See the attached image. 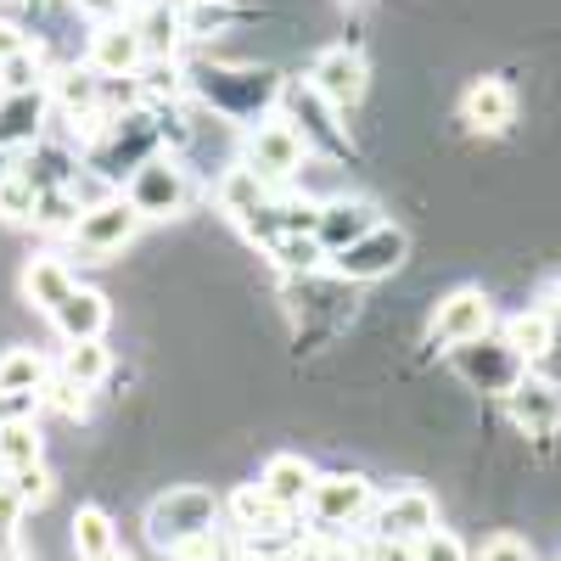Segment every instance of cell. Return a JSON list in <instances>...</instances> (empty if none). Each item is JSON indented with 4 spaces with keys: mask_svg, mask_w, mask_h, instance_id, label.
<instances>
[{
    "mask_svg": "<svg viewBox=\"0 0 561 561\" xmlns=\"http://www.w3.org/2000/svg\"><path fill=\"white\" fill-rule=\"evenodd\" d=\"M158 152H163V113L158 107H129V113H107L96 124V135L84 140V169L102 174L107 185H124Z\"/></svg>",
    "mask_w": 561,
    "mask_h": 561,
    "instance_id": "2",
    "label": "cell"
},
{
    "mask_svg": "<svg viewBox=\"0 0 561 561\" xmlns=\"http://www.w3.org/2000/svg\"><path fill=\"white\" fill-rule=\"evenodd\" d=\"M79 293V275L57 259V253H39V259H28V270H23V298L51 320L68 298Z\"/></svg>",
    "mask_w": 561,
    "mask_h": 561,
    "instance_id": "20",
    "label": "cell"
},
{
    "mask_svg": "<svg viewBox=\"0 0 561 561\" xmlns=\"http://www.w3.org/2000/svg\"><path fill=\"white\" fill-rule=\"evenodd\" d=\"M309 84L320 102H332L343 118L365 102V84H370V68L359 57V45H325V51L309 62Z\"/></svg>",
    "mask_w": 561,
    "mask_h": 561,
    "instance_id": "8",
    "label": "cell"
},
{
    "mask_svg": "<svg viewBox=\"0 0 561 561\" xmlns=\"http://www.w3.org/2000/svg\"><path fill=\"white\" fill-rule=\"evenodd\" d=\"M511 348H517L528 365H539L550 348H556V309H545V304H528L523 314H511L505 320V332H500Z\"/></svg>",
    "mask_w": 561,
    "mask_h": 561,
    "instance_id": "23",
    "label": "cell"
},
{
    "mask_svg": "<svg viewBox=\"0 0 561 561\" xmlns=\"http://www.w3.org/2000/svg\"><path fill=\"white\" fill-rule=\"evenodd\" d=\"M230 511H237L242 534H270V528H280V523H287V511H280V505H270V500L259 494V483H253V489H242L237 500H230Z\"/></svg>",
    "mask_w": 561,
    "mask_h": 561,
    "instance_id": "31",
    "label": "cell"
},
{
    "mask_svg": "<svg viewBox=\"0 0 561 561\" xmlns=\"http://www.w3.org/2000/svg\"><path fill=\"white\" fill-rule=\"evenodd\" d=\"M270 259H275L280 270H304V275H309V270L325 264V248H320L314 237H280V242L270 248Z\"/></svg>",
    "mask_w": 561,
    "mask_h": 561,
    "instance_id": "33",
    "label": "cell"
},
{
    "mask_svg": "<svg viewBox=\"0 0 561 561\" xmlns=\"http://www.w3.org/2000/svg\"><path fill=\"white\" fill-rule=\"evenodd\" d=\"M18 169H23V163H18L12 152H0V180H7V174H18Z\"/></svg>",
    "mask_w": 561,
    "mask_h": 561,
    "instance_id": "43",
    "label": "cell"
},
{
    "mask_svg": "<svg viewBox=\"0 0 561 561\" xmlns=\"http://www.w3.org/2000/svg\"><path fill=\"white\" fill-rule=\"evenodd\" d=\"M45 404H51V410H62V415H84V388H73L68 377H51V382H45V393H39Z\"/></svg>",
    "mask_w": 561,
    "mask_h": 561,
    "instance_id": "38",
    "label": "cell"
},
{
    "mask_svg": "<svg viewBox=\"0 0 561 561\" xmlns=\"http://www.w3.org/2000/svg\"><path fill=\"white\" fill-rule=\"evenodd\" d=\"M280 118H287V124L304 135V147L320 152L325 163H354V158H359V147L348 140L343 113H337L332 102H320L309 79H293L287 90H280Z\"/></svg>",
    "mask_w": 561,
    "mask_h": 561,
    "instance_id": "3",
    "label": "cell"
},
{
    "mask_svg": "<svg viewBox=\"0 0 561 561\" xmlns=\"http://www.w3.org/2000/svg\"><path fill=\"white\" fill-rule=\"evenodd\" d=\"M0 7H12V0H0Z\"/></svg>",
    "mask_w": 561,
    "mask_h": 561,
    "instance_id": "45",
    "label": "cell"
},
{
    "mask_svg": "<svg viewBox=\"0 0 561 561\" xmlns=\"http://www.w3.org/2000/svg\"><path fill=\"white\" fill-rule=\"evenodd\" d=\"M73 12L90 18V28H107V23H129V0H73Z\"/></svg>",
    "mask_w": 561,
    "mask_h": 561,
    "instance_id": "37",
    "label": "cell"
},
{
    "mask_svg": "<svg viewBox=\"0 0 561 561\" xmlns=\"http://www.w3.org/2000/svg\"><path fill=\"white\" fill-rule=\"evenodd\" d=\"M377 511V489H370L359 472H332V478H314L309 494V517L320 528H354L359 517Z\"/></svg>",
    "mask_w": 561,
    "mask_h": 561,
    "instance_id": "12",
    "label": "cell"
},
{
    "mask_svg": "<svg viewBox=\"0 0 561 561\" xmlns=\"http://www.w3.org/2000/svg\"><path fill=\"white\" fill-rule=\"evenodd\" d=\"M438 528V500L427 489H399L377 505V539L382 545H404L415 550L421 539H427Z\"/></svg>",
    "mask_w": 561,
    "mask_h": 561,
    "instance_id": "14",
    "label": "cell"
},
{
    "mask_svg": "<svg viewBox=\"0 0 561 561\" xmlns=\"http://www.w3.org/2000/svg\"><path fill=\"white\" fill-rule=\"evenodd\" d=\"M79 197L73 192H45L39 197V214H34V225L39 230H68V237H73V225H79Z\"/></svg>",
    "mask_w": 561,
    "mask_h": 561,
    "instance_id": "34",
    "label": "cell"
},
{
    "mask_svg": "<svg viewBox=\"0 0 561 561\" xmlns=\"http://www.w3.org/2000/svg\"><path fill=\"white\" fill-rule=\"evenodd\" d=\"M18 51H28L23 28H18V23H0V62H7V57H18Z\"/></svg>",
    "mask_w": 561,
    "mask_h": 561,
    "instance_id": "41",
    "label": "cell"
},
{
    "mask_svg": "<svg viewBox=\"0 0 561 561\" xmlns=\"http://www.w3.org/2000/svg\"><path fill=\"white\" fill-rule=\"evenodd\" d=\"M248 18H253V12H242L237 0H203V7L185 12V39H214V34L237 28V23H248Z\"/></svg>",
    "mask_w": 561,
    "mask_h": 561,
    "instance_id": "28",
    "label": "cell"
},
{
    "mask_svg": "<svg viewBox=\"0 0 561 561\" xmlns=\"http://www.w3.org/2000/svg\"><path fill=\"white\" fill-rule=\"evenodd\" d=\"M84 68H90V73H102V79H135L140 68H147V45H140L135 23H107V28H90Z\"/></svg>",
    "mask_w": 561,
    "mask_h": 561,
    "instance_id": "16",
    "label": "cell"
},
{
    "mask_svg": "<svg viewBox=\"0 0 561 561\" xmlns=\"http://www.w3.org/2000/svg\"><path fill=\"white\" fill-rule=\"evenodd\" d=\"M57 107H51V84L45 90H23V96H0V152L28 158L34 147H45Z\"/></svg>",
    "mask_w": 561,
    "mask_h": 561,
    "instance_id": "10",
    "label": "cell"
},
{
    "mask_svg": "<svg viewBox=\"0 0 561 561\" xmlns=\"http://www.w3.org/2000/svg\"><path fill=\"white\" fill-rule=\"evenodd\" d=\"M214 528H219V500L208 489H169L147 505V539L163 556H174L192 539H208Z\"/></svg>",
    "mask_w": 561,
    "mask_h": 561,
    "instance_id": "4",
    "label": "cell"
},
{
    "mask_svg": "<svg viewBox=\"0 0 561 561\" xmlns=\"http://www.w3.org/2000/svg\"><path fill=\"white\" fill-rule=\"evenodd\" d=\"M158 7H169L174 18H185V12H192V7H203V0H158Z\"/></svg>",
    "mask_w": 561,
    "mask_h": 561,
    "instance_id": "42",
    "label": "cell"
},
{
    "mask_svg": "<svg viewBox=\"0 0 561 561\" xmlns=\"http://www.w3.org/2000/svg\"><path fill=\"white\" fill-rule=\"evenodd\" d=\"M107 370H113V354H107V343H68L62 348V359H57V377H68L73 388H102L107 382Z\"/></svg>",
    "mask_w": 561,
    "mask_h": 561,
    "instance_id": "24",
    "label": "cell"
},
{
    "mask_svg": "<svg viewBox=\"0 0 561 561\" xmlns=\"http://www.w3.org/2000/svg\"><path fill=\"white\" fill-rule=\"evenodd\" d=\"M45 84H51V68H45V57L34 45L0 62V96H23V90H45Z\"/></svg>",
    "mask_w": 561,
    "mask_h": 561,
    "instance_id": "29",
    "label": "cell"
},
{
    "mask_svg": "<svg viewBox=\"0 0 561 561\" xmlns=\"http://www.w3.org/2000/svg\"><path fill=\"white\" fill-rule=\"evenodd\" d=\"M489 332H494V304H489V293H478V287L449 293V298L433 309V325H427V337L444 343V348L478 343V337H489Z\"/></svg>",
    "mask_w": 561,
    "mask_h": 561,
    "instance_id": "13",
    "label": "cell"
},
{
    "mask_svg": "<svg viewBox=\"0 0 561 561\" xmlns=\"http://www.w3.org/2000/svg\"><path fill=\"white\" fill-rule=\"evenodd\" d=\"M18 494H23V505H45L51 500V472L45 466H34V472H18V478H7Z\"/></svg>",
    "mask_w": 561,
    "mask_h": 561,
    "instance_id": "39",
    "label": "cell"
},
{
    "mask_svg": "<svg viewBox=\"0 0 561 561\" xmlns=\"http://www.w3.org/2000/svg\"><path fill=\"white\" fill-rule=\"evenodd\" d=\"M118 550V534H113V517L102 505H79L73 511V556L79 561H102Z\"/></svg>",
    "mask_w": 561,
    "mask_h": 561,
    "instance_id": "25",
    "label": "cell"
},
{
    "mask_svg": "<svg viewBox=\"0 0 561 561\" xmlns=\"http://www.w3.org/2000/svg\"><path fill=\"white\" fill-rule=\"evenodd\" d=\"M51 382V365L34 348H7L0 354V393H45Z\"/></svg>",
    "mask_w": 561,
    "mask_h": 561,
    "instance_id": "26",
    "label": "cell"
},
{
    "mask_svg": "<svg viewBox=\"0 0 561 561\" xmlns=\"http://www.w3.org/2000/svg\"><path fill=\"white\" fill-rule=\"evenodd\" d=\"M129 23H135L140 45H147V62H174V57H180V45H185V18H174L169 7L147 0V7H140Z\"/></svg>",
    "mask_w": 561,
    "mask_h": 561,
    "instance_id": "22",
    "label": "cell"
},
{
    "mask_svg": "<svg viewBox=\"0 0 561 561\" xmlns=\"http://www.w3.org/2000/svg\"><path fill=\"white\" fill-rule=\"evenodd\" d=\"M23 517H28L23 494L0 478V561H28L23 556Z\"/></svg>",
    "mask_w": 561,
    "mask_h": 561,
    "instance_id": "30",
    "label": "cell"
},
{
    "mask_svg": "<svg viewBox=\"0 0 561 561\" xmlns=\"http://www.w3.org/2000/svg\"><path fill=\"white\" fill-rule=\"evenodd\" d=\"M377 225H382L377 203H365V197H325L320 203V219H314V242L325 248V259H337L359 237H370Z\"/></svg>",
    "mask_w": 561,
    "mask_h": 561,
    "instance_id": "15",
    "label": "cell"
},
{
    "mask_svg": "<svg viewBox=\"0 0 561 561\" xmlns=\"http://www.w3.org/2000/svg\"><path fill=\"white\" fill-rule=\"evenodd\" d=\"M304 158H309V147H304V135H298L287 118H270V124L248 129V152H242V163H248L264 185L293 180V174L304 169Z\"/></svg>",
    "mask_w": 561,
    "mask_h": 561,
    "instance_id": "9",
    "label": "cell"
},
{
    "mask_svg": "<svg viewBox=\"0 0 561 561\" xmlns=\"http://www.w3.org/2000/svg\"><path fill=\"white\" fill-rule=\"evenodd\" d=\"M511 404V421L528 433V438H556L561 433V382H550V377H523V388L505 399Z\"/></svg>",
    "mask_w": 561,
    "mask_h": 561,
    "instance_id": "18",
    "label": "cell"
},
{
    "mask_svg": "<svg viewBox=\"0 0 561 561\" xmlns=\"http://www.w3.org/2000/svg\"><path fill=\"white\" fill-rule=\"evenodd\" d=\"M404 253H410V237L399 225H377L370 237H359L348 253H337V259H325L332 264V275L337 280H382V275H393L399 264H404Z\"/></svg>",
    "mask_w": 561,
    "mask_h": 561,
    "instance_id": "11",
    "label": "cell"
},
{
    "mask_svg": "<svg viewBox=\"0 0 561 561\" xmlns=\"http://www.w3.org/2000/svg\"><path fill=\"white\" fill-rule=\"evenodd\" d=\"M102 561H129V556H124V550H113V556H102Z\"/></svg>",
    "mask_w": 561,
    "mask_h": 561,
    "instance_id": "44",
    "label": "cell"
},
{
    "mask_svg": "<svg viewBox=\"0 0 561 561\" xmlns=\"http://www.w3.org/2000/svg\"><path fill=\"white\" fill-rule=\"evenodd\" d=\"M169 561H225V550H219V534H208V539H192V545H180Z\"/></svg>",
    "mask_w": 561,
    "mask_h": 561,
    "instance_id": "40",
    "label": "cell"
},
{
    "mask_svg": "<svg viewBox=\"0 0 561 561\" xmlns=\"http://www.w3.org/2000/svg\"><path fill=\"white\" fill-rule=\"evenodd\" d=\"M34 214H39V192L28 185V174L18 169V174L0 180V219L7 225H34Z\"/></svg>",
    "mask_w": 561,
    "mask_h": 561,
    "instance_id": "32",
    "label": "cell"
},
{
    "mask_svg": "<svg viewBox=\"0 0 561 561\" xmlns=\"http://www.w3.org/2000/svg\"><path fill=\"white\" fill-rule=\"evenodd\" d=\"M107 320H113V304H107L96 287H79V293L51 314V325H57V337H62V343H102Z\"/></svg>",
    "mask_w": 561,
    "mask_h": 561,
    "instance_id": "21",
    "label": "cell"
},
{
    "mask_svg": "<svg viewBox=\"0 0 561 561\" xmlns=\"http://www.w3.org/2000/svg\"><path fill=\"white\" fill-rule=\"evenodd\" d=\"M280 79L275 68H237V62H192L185 68V96H197L208 113L230 118V124H270V113L280 107Z\"/></svg>",
    "mask_w": 561,
    "mask_h": 561,
    "instance_id": "1",
    "label": "cell"
},
{
    "mask_svg": "<svg viewBox=\"0 0 561 561\" xmlns=\"http://www.w3.org/2000/svg\"><path fill=\"white\" fill-rule=\"evenodd\" d=\"M259 494L270 505H280L293 517V511H309V494H314V472L304 455H270L264 472H259Z\"/></svg>",
    "mask_w": 561,
    "mask_h": 561,
    "instance_id": "19",
    "label": "cell"
},
{
    "mask_svg": "<svg viewBox=\"0 0 561 561\" xmlns=\"http://www.w3.org/2000/svg\"><path fill=\"white\" fill-rule=\"evenodd\" d=\"M449 359H455V370H460V382L466 388H478V393H494V399H511L523 388V377H528V359L511 348L505 337H478V343H460V348H449Z\"/></svg>",
    "mask_w": 561,
    "mask_h": 561,
    "instance_id": "6",
    "label": "cell"
},
{
    "mask_svg": "<svg viewBox=\"0 0 561 561\" xmlns=\"http://www.w3.org/2000/svg\"><path fill=\"white\" fill-rule=\"evenodd\" d=\"M478 561H534V545L523 534H489L478 545Z\"/></svg>",
    "mask_w": 561,
    "mask_h": 561,
    "instance_id": "35",
    "label": "cell"
},
{
    "mask_svg": "<svg viewBox=\"0 0 561 561\" xmlns=\"http://www.w3.org/2000/svg\"><path fill=\"white\" fill-rule=\"evenodd\" d=\"M124 203L140 219H180L185 208H192V169H185L174 152H158L124 180Z\"/></svg>",
    "mask_w": 561,
    "mask_h": 561,
    "instance_id": "5",
    "label": "cell"
},
{
    "mask_svg": "<svg viewBox=\"0 0 561 561\" xmlns=\"http://www.w3.org/2000/svg\"><path fill=\"white\" fill-rule=\"evenodd\" d=\"M45 466V444L34 433V421H18V427H0V478H18Z\"/></svg>",
    "mask_w": 561,
    "mask_h": 561,
    "instance_id": "27",
    "label": "cell"
},
{
    "mask_svg": "<svg viewBox=\"0 0 561 561\" xmlns=\"http://www.w3.org/2000/svg\"><path fill=\"white\" fill-rule=\"evenodd\" d=\"M466 556H472V550H466L449 528H433L427 539L415 545V561H466Z\"/></svg>",
    "mask_w": 561,
    "mask_h": 561,
    "instance_id": "36",
    "label": "cell"
},
{
    "mask_svg": "<svg viewBox=\"0 0 561 561\" xmlns=\"http://www.w3.org/2000/svg\"><path fill=\"white\" fill-rule=\"evenodd\" d=\"M147 225L129 203H124V192L118 197H107V203H96V208H84L79 214V225H73V253L84 259V264H102V259H113V253H124L129 242H135V230Z\"/></svg>",
    "mask_w": 561,
    "mask_h": 561,
    "instance_id": "7",
    "label": "cell"
},
{
    "mask_svg": "<svg viewBox=\"0 0 561 561\" xmlns=\"http://www.w3.org/2000/svg\"><path fill=\"white\" fill-rule=\"evenodd\" d=\"M460 124L478 129V135H505L517 124V90L505 79H472L460 96Z\"/></svg>",
    "mask_w": 561,
    "mask_h": 561,
    "instance_id": "17",
    "label": "cell"
}]
</instances>
